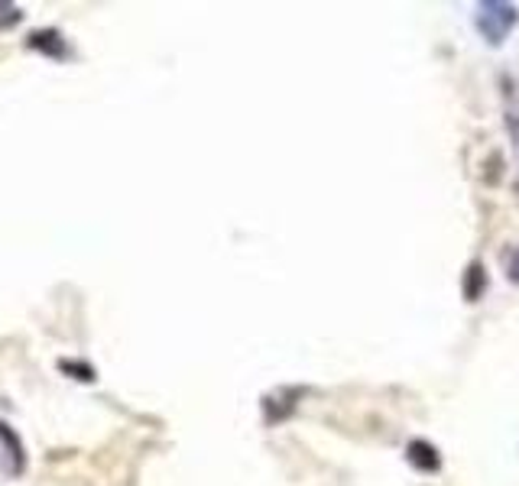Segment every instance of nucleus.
Returning a JSON list of instances; mask_svg holds the SVG:
<instances>
[{"mask_svg": "<svg viewBox=\"0 0 519 486\" xmlns=\"http://www.w3.org/2000/svg\"><path fill=\"white\" fill-rule=\"evenodd\" d=\"M516 23V7L510 4H480L477 10V30L487 36V43H503Z\"/></svg>", "mask_w": 519, "mask_h": 486, "instance_id": "nucleus-1", "label": "nucleus"}]
</instances>
